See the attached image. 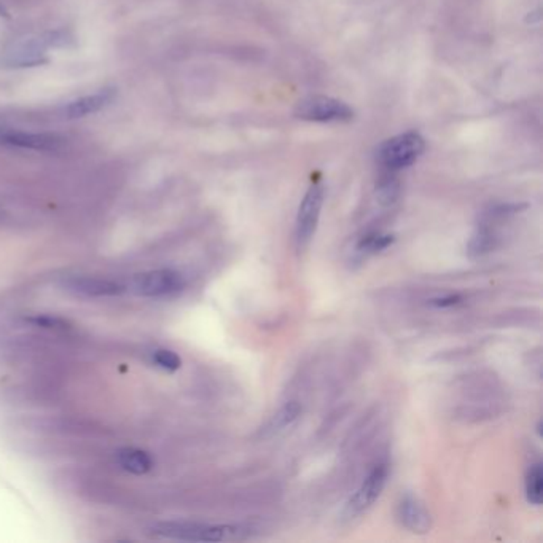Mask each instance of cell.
Listing matches in <instances>:
<instances>
[{
	"mask_svg": "<svg viewBox=\"0 0 543 543\" xmlns=\"http://www.w3.org/2000/svg\"><path fill=\"white\" fill-rule=\"evenodd\" d=\"M116 464L133 475H145L153 469V459L147 451L137 448H123L116 453Z\"/></svg>",
	"mask_w": 543,
	"mask_h": 543,
	"instance_id": "obj_13",
	"label": "cell"
},
{
	"mask_svg": "<svg viewBox=\"0 0 543 543\" xmlns=\"http://www.w3.org/2000/svg\"><path fill=\"white\" fill-rule=\"evenodd\" d=\"M397 518L403 528L415 532L426 534L432 526V518L426 505L415 496L403 497L397 507Z\"/></svg>",
	"mask_w": 543,
	"mask_h": 543,
	"instance_id": "obj_10",
	"label": "cell"
},
{
	"mask_svg": "<svg viewBox=\"0 0 543 543\" xmlns=\"http://www.w3.org/2000/svg\"><path fill=\"white\" fill-rule=\"evenodd\" d=\"M424 149H426V143L421 134L405 133L382 143L378 152V160L381 166L394 172L415 164L421 157Z\"/></svg>",
	"mask_w": 543,
	"mask_h": 543,
	"instance_id": "obj_4",
	"label": "cell"
},
{
	"mask_svg": "<svg viewBox=\"0 0 543 543\" xmlns=\"http://www.w3.org/2000/svg\"><path fill=\"white\" fill-rule=\"evenodd\" d=\"M115 91L114 89H101L95 95L83 96L75 101L69 102L64 107V115L68 118H82V116L93 115L96 112L107 107L114 101Z\"/></svg>",
	"mask_w": 543,
	"mask_h": 543,
	"instance_id": "obj_11",
	"label": "cell"
},
{
	"mask_svg": "<svg viewBox=\"0 0 543 543\" xmlns=\"http://www.w3.org/2000/svg\"><path fill=\"white\" fill-rule=\"evenodd\" d=\"M496 239L494 233L489 230L488 226H482V228L476 231L475 235L472 236V239H470V255H474V257H482L484 253L492 251V249L496 247Z\"/></svg>",
	"mask_w": 543,
	"mask_h": 543,
	"instance_id": "obj_16",
	"label": "cell"
},
{
	"mask_svg": "<svg viewBox=\"0 0 543 543\" xmlns=\"http://www.w3.org/2000/svg\"><path fill=\"white\" fill-rule=\"evenodd\" d=\"M324 198H326L324 187L320 184H313L309 187V190L306 191L305 198L299 204L297 224H295V244L299 252L305 251L313 241L319 225Z\"/></svg>",
	"mask_w": 543,
	"mask_h": 543,
	"instance_id": "obj_6",
	"label": "cell"
},
{
	"mask_svg": "<svg viewBox=\"0 0 543 543\" xmlns=\"http://www.w3.org/2000/svg\"><path fill=\"white\" fill-rule=\"evenodd\" d=\"M37 326L47 327V328H56V327H64L66 324L60 319H53V318H35L31 319Z\"/></svg>",
	"mask_w": 543,
	"mask_h": 543,
	"instance_id": "obj_19",
	"label": "cell"
},
{
	"mask_svg": "<svg viewBox=\"0 0 543 543\" xmlns=\"http://www.w3.org/2000/svg\"><path fill=\"white\" fill-rule=\"evenodd\" d=\"M395 238L392 235H384V233H370L367 236L360 238L357 243V252L360 253H378V252L386 251L387 247L394 244Z\"/></svg>",
	"mask_w": 543,
	"mask_h": 543,
	"instance_id": "obj_15",
	"label": "cell"
},
{
	"mask_svg": "<svg viewBox=\"0 0 543 543\" xmlns=\"http://www.w3.org/2000/svg\"><path fill=\"white\" fill-rule=\"evenodd\" d=\"M526 499L530 505H542L543 472L542 464H534L526 475Z\"/></svg>",
	"mask_w": 543,
	"mask_h": 543,
	"instance_id": "obj_14",
	"label": "cell"
},
{
	"mask_svg": "<svg viewBox=\"0 0 543 543\" xmlns=\"http://www.w3.org/2000/svg\"><path fill=\"white\" fill-rule=\"evenodd\" d=\"M153 534L172 538V540H185V542H225V540H244L249 538V529L243 526H212V524L199 523H170L155 524Z\"/></svg>",
	"mask_w": 543,
	"mask_h": 543,
	"instance_id": "obj_1",
	"label": "cell"
},
{
	"mask_svg": "<svg viewBox=\"0 0 543 543\" xmlns=\"http://www.w3.org/2000/svg\"><path fill=\"white\" fill-rule=\"evenodd\" d=\"M61 137L45 133H28L21 129L0 126V145L16 149L37 150V152H56L61 149Z\"/></svg>",
	"mask_w": 543,
	"mask_h": 543,
	"instance_id": "obj_8",
	"label": "cell"
},
{
	"mask_svg": "<svg viewBox=\"0 0 543 543\" xmlns=\"http://www.w3.org/2000/svg\"><path fill=\"white\" fill-rule=\"evenodd\" d=\"M462 301L461 295H446V297H440V299H432V305L437 308H453V306L459 305Z\"/></svg>",
	"mask_w": 543,
	"mask_h": 543,
	"instance_id": "obj_18",
	"label": "cell"
},
{
	"mask_svg": "<svg viewBox=\"0 0 543 543\" xmlns=\"http://www.w3.org/2000/svg\"><path fill=\"white\" fill-rule=\"evenodd\" d=\"M68 32L55 31L39 37H26L14 41L4 55V64L8 68H34L48 62V48L66 47L69 43Z\"/></svg>",
	"mask_w": 543,
	"mask_h": 543,
	"instance_id": "obj_2",
	"label": "cell"
},
{
	"mask_svg": "<svg viewBox=\"0 0 543 543\" xmlns=\"http://www.w3.org/2000/svg\"><path fill=\"white\" fill-rule=\"evenodd\" d=\"M185 278L176 270H152L129 279L126 290L145 299H164L182 292Z\"/></svg>",
	"mask_w": 543,
	"mask_h": 543,
	"instance_id": "obj_3",
	"label": "cell"
},
{
	"mask_svg": "<svg viewBox=\"0 0 543 543\" xmlns=\"http://www.w3.org/2000/svg\"><path fill=\"white\" fill-rule=\"evenodd\" d=\"M295 115L306 122L346 123L353 120L354 110L346 102L327 96H311L299 102Z\"/></svg>",
	"mask_w": 543,
	"mask_h": 543,
	"instance_id": "obj_7",
	"label": "cell"
},
{
	"mask_svg": "<svg viewBox=\"0 0 543 543\" xmlns=\"http://www.w3.org/2000/svg\"><path fill=\"white\" fill-rule=\"evenodd\" d=\"M62 286L68 292L87 299L118 297L126 292V284L116 282L112 279L93 278V276H72L66 279Z\"/></svg>",
	"mask_w": 543,
	"mask_h": 543,
	"instance_id": "obj_9",
	"label": "cell"
},
{
	"mask_svg": "<svg viewBox=\"0 0 543 543\" xmlns=\"http://www.w3.org/2000/svg\"><path fill=\"white\" fill-rule=\"evenodd\" d=\"M387 478H389L387 464L374 465L367 478L362 482L359 488L355 489L353 496L349 497V501L341 513L343 520L353 521V520H357L360 515H364L367 510L372 509L373 503L380 499L382 491L386 488Z\"/></svg>",
	"mask_w": 543,
	"mask_h": 543,
	"instance_id": "obj_5",
	"label": "cell"
},
{
	"mask_svg": "<svg viewBox=\"0 0 543 543\" xmlns=\"http://www.w3.org/2000/svg\"><path fill=\"white\" fill-rule=\"evenodd\" d=\"M301 411H303V408H301L299 401H287L272 416V419L266 422L265 428L260 430V434L266 438V437H272V435L286 430L297 422V419L301 416Z\"/></svg>",
	"mask_w": 543,
	"mask_h": 543,
	"instance_id": "obj_12",
	"label": "cell"
},
{
	"mask_svg": "<svg viewBox=\"0 0 543 543\" xmlns=\"http://www.w3.org/2000/svg\"><path fill=\"white\" fill-rule=\"evenodd\" d=\"M152 362L161 370L166 372H176L182 365V360L174 351L170 349H157L152 354Z\"/></svg>",
	"mask_w": 543,
	"mask_h": 543,
	"instance_id": "obj_17",
	"label": "cell"
}]
</instances>
